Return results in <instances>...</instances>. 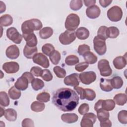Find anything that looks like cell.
I'll use <instances>...</instances> for the list:
<instances>
[{
  "instance_id": "1",
  "label": "cell",
  "mask_w": 127,
  "mask_h": 127,
  "mask_svg": "<svg viewBox=\"0 0 127 127\" xmlns=\"http://www.w3.org/2000/svg\"><path fill=\"white\" fill-rule=\"evenodd\" d=\"M79 99L75 91L69 88H62L54 93L52 102L60 110L70 112L76 108Z\"/></svg>"
},
{
  "instance_id": "2",
  "label": "cell",
  "mask_w": 127,
  "mask_h": 127,
  "mask_svg": "<svg viewBox=\"0 0 127 127\" xmlns=\"http://www.w3.org/2000/svg\"><path fill=\"white\" fill-rule=\"evenodd\" d=\"M41 21L38 19H31L25 21L21 25L22 34H27L33 33L34 30H39L42 28Z\"/></svg>"
},
{
  "instance_id": "3",
  "label": "cell",
  "mask_w": 127,
  "mask_h": 127,
  "mask_svg": "<svg viewBox=\"0 0 127 127\" xmlns=\"http://www.w3.org/2000/svg\"><path fill=\"white\" fill-rule=\"evenodd\" d=\"M79 23L80 18L78 15L75 13H71L66 17L64 26L67 30L73 31L78 27Z\"/></svg>"
},
{
  "instance_id": "4",
  "label": "cell",
  "mask_w": 127,
  "mask_h": 127,
  "mask_svg": "<svg viewBox=\"0 0 127 127\" xmlns=\"http://www.w3.org/2000/svg\"><path fill=\"white\" fill-rule=\"evenodd\" d=\"M106 40L98 35L95 36L93 39L94 49L100 56L104 55L107 51Z\"/></svg>"
},
{
  "instance_id": "5",
  "label": "cell",
  "mask_w": 127,
  "mask_h": 127,
  "mask_svg": "<svg viewBox=\"0 0 127 127\" xmlns=\"http://www.w3.org/2000/svg\"><path fill=\"white\" fill-rule=\"evenodd\" d=\"M107 14L110 20L113 22H118L122 18L123 11L120 7L115 5L109 9Z\"/></svg>"
},
{
  "instance_id": "6",
  "label": "cell",
  "mask_w": 127,
  "mask_h": 127,
  "mask_svg": "<svg viewBox=\"0 0 127 127\" xmlns=\"http://www.w3.org/2000/svg\"><path fill=\"white\" fill-rule=\"evenodd\" d=\"M76 34L74 31L65 30L59 36V39L61 44L64 45H69L76 39Z\"/></svg>"
},
{
  "instance_id": "7",
  "label": "cell",
  "mask_w": 127,
  "mask_h": 127,
  "mask_svg": "<svg viewBox=\"0 0 127 127\" xmlns=\"http://www.w3.org/2000/svg\"><path fill=\"white\" fill-rule=\"evenodd\" d=\"M98 68L100 71V74L103 76H109L112 73L109 62L105 59L100 60L98 63Z\"/></svg>"
},
{
  "instance_id": "8",
  "label": "cell",
  "mask_w": 127,
  "mask_h": 127,
  "mask_svg": "<svg viewBox=\"0 0 127 127\" xmlns=\"http://www.w3.org/2000/svg\"><path fill=\"white\" fill-rule=\"evenodd\" d=\"M6 36L10 40L16 44H19L21 42L23 36L13 27H10L7 29Z\"/></svg>"
},
{
  "instance_id": "9",
  "label": "cell",
  "mask_w": 127,
  "mask_h": 127,
  "mask_svg": "<svg viewBox=\"0 0 127 127\" xmlns=\"http://www.w3.org/2000/svg\"><path fill=\"white\" fill-rule=\"evenodd\" d=\"M96 116L93 113H86L83 116L80 122L81 127H93L96 121Z\"/></svg>"
},
{
  "instance_id": "10",
  "label": "cell",
  "mask_w": 127,
  "mask_h": 127,
  "mask_svg": "<svg viewBox=\"0 0 127 127\" xmlns=\"http://www.w3.org/2000/svg\"><path fill=\"white\" fill-rule=\"evenodd\" d=\"M79 78L82 83L89 85L96 80V74L93 71L83 72L79 74Z\"/></svg>"
},
{
  "instance_id": "11",
  "label": "cell",
  "mask_w": 127,
  "mask_h": 127,
  "mask_svg": "<svg viewBox=\"0 0 127 127\" xmlns=\"http://www.w3.org/2000/svg\"><path fill=\"white\" fill-rule=\"evenodd\" d=\"M32 59L34 63L40 65L43 67L47 68L50 65L49 60L46 56L41 53L36 54Z\"/></svg>"
},
{
  "instance_id": "12",
  "label": "cell",
  "mask_w": 127,
  "mask_h": 127,
  "mask_svg": "<svg viewBox=\"0 0 127 127\" xmlns=\"http://www.w3.org/2000/svg\"><path fill=\"white\" fill-rule=\"evenodd\" d=\"M2 69L7 73H14L19 70V65L15 62H6L3 64Z\"/></svg>"
},
{
  "instance_id": "13",
  "label": "cell",
  "mask_w": 127,
  "mask_h": 127,
  "mask_svg": "<svg viewBox=\"0 0 127 127\" xmlns=\"http://www.w3.org/2000/svg\"><path fill=\"white\" fill-rule=\"evenodd\" d=\"M79 74L76 73H72L66 76L64 79V83L67 86H77L79 84Z\"/></svg>"
},
{
  "instance_id": "14",
  "label": "cell",
  "mask_w": 127,
  "mask_h": 127,
  "mask_svg": "<svg viewBox=\"0 0 127 127\" xmlns=\"http://www.w3.org/2000/svg\"><path fill=\"white\" fill-rule=\"evenodd\" d=\"M101 13L100 8L96 5H93L88 7L86 9V14L90 19H95L98 18Z\"/></svg>"
},
{
  "instance_id": "15",
  "label": "cell",
  "mask_w": 127,
  "mask_h": 127,
  "mask_svg": "<svg viewBox=\"0 0 127 127\" xmlns=\"http://www.w3.org/2000/svg\"><path fill=\"white\" fill-rule=\"evenodd\" d=\"M6 57L10 59H16L19 56V50L15 45H12L8 47L5 51Z\"/></svg>"
},
{
  "instance_id": "16",
  "label": "cell",
  "mask_w": 127,
  "mask_h": 127,
  "mask_svg": "<svg viewBox=\"0 0 127 127\" xmlns=\"http://www.w3.org/2000/svg\"><path fill=\"white\" fill-rule=\"evenodd\" d=\"M22 36L25 41L26 42V45L27 46L31 47H36L38 41L34 33H32L27 34H22Z\"/></svg>"
},
{
  "instance_id": "17",
  "label": "cell",
  "mask_w": 127,
  "mask_h": 127,
  "mask_svg": "<svg viewBox=\"0 0 127 127\" xmlns=\"http://www.w3.org/2000/svg\"><path fill=\"white\" fill-rule=\"evenodd\" d=\"M114 66L117 69H122L127 64V58L126 55L124 56H119L115 58L113 62Z\"/></svg>"
},
{
  "instance_id": "18",
  "label": "cell",
  "mask_w": 127,
  "mask_h": 127,
  "mask_svg": "<svg viewBox=\"0 0 127 127\" xmlns=\"http://www.w3.org/2000/svg\"><path fill=\"white\" fill-rule=\"evenodd\" d=\"M29 81L28 79L24 76H21L19 77L14 84V86L20 90H25L28 87Z\"/></svg>"
},
{
  "instance_id": "19",
  "label": "cell",
  "mask_w": 127,
  "mask_h": 127,
  "mask_svg": "<svg viewBox=\"0 0 127 127\" xmlns=\"http://www.w3.org/2000/svg\"><path fill=\"white\" fill-rule=\"evenodd\" d=\"M78 119V116L75 113L64 114L61 116L62 120L68 124L74 123L77 121Z\"/></svg>"
},
{
  "instance_id": "20",
  "label": "cell",
  "mask_w": 127,
  "mask_h": 127,
  "mask_svg": "<svg viewBox=\"0 0 127 127\" xmlns=\"http://www.w3.org/2000/svg\"><path fill=\"white\" fill-rule=\"evenodd\" d=\"M38 49L36 47H31L26 45L23 49L24 56L27 59H32L37 53Z\"/></svg>"
},
{
  "instance_id": "21",
  "label": "cell",
  "mask_w": 127,
  "mask_h": 127,
  "mask_svg": "<svg viewBox=\"0 0 127 127\" xmlns=\"http://www.w3.org/2000/svg\"><path fill=\"white\" fill-rule=\"evenodd\" d=\"M100 87L102 90L105 92H110L113 90L111 83V79L101 78L100 81Z\"/></svg>"
},
{
  "instance_id": "22",
  "label": "cell",
  "mask_w": 127,
  "mask_h": 127,
  "mask_svg": "<svg viewBox=\"0 0 127 127\" xmlns=\"http://www.w3.org/2000/svg\"><path fill=\"white\" fill-rule=\"evenodd\" d=\"M75 34L79 40H85L89 36V31L85 27H81L77 29Z\"/></svg>"
},
{
  "instance_id": "23",
  "label": "cell",
  "mask_w": 127,
  "mask_h": 127,
  "mask_svg": "<svg viewBox=\"0 0 127 127\" xmlns=\"http://www.w3.org/2000/svg\"><path fill=\"white\" fill-rule=\"evenodd\" d=\"M53 34V30L50 27H45L41 29L39 32V36L41 39H46L50 37Z\"/></svg>"
},
{
  "instance_id": "24",
  "label": "cell",
  "mask_w": 127,
  "mask_h": 127,
  "mask_svg": "<svg viewBox=\"0 0 127 127\" xmlns=\"http://www.w3.org/2000/svg\"><path fill=\"white\" fill-rule=\"evenodd\" d=\"M4 115L5 118L10 122L15 121L17 119V113L13 109L9 108L6 109Z\"/></svg>"
},
{
  "instance_id": "25",
  "label": "cell",
  "mask_w": 127,
  "mask_h": 127,
  "mask_svg": "<svg viewBox=\"0 0 127 127\" xmlns=\"http://www.w3.org/2000/svg\"><path fill=\"white\" fill-rule=\"evenodd\" d=\"M13 22V18L9 14H4L0 17V24L1 26H10Z\"/></svg>"
},
{
  "instance_id": "26",
  "label": "cell",
  "mask_w": 127,
  "mask_h": 127,
  "mask_svg": "<svg viewBox=\"0 0 127 127\" xmlns=\"http://www.w3.org/2000/svg\"><path fill=\"white\" fill-rule=\"evenodd\" d=\"M115 104L119 106H123L127 103V95L124 93H119L114 97Z\"/></svg>"
},
{
  "instance_id": "27",
  "label": "cell",
  "mask_w": 127,
  "mask_h": 127,
  "mask_svg": "<svg viewBox=\"0 0 127 127\" xmlns=\"http://www.w3.org/2000/svg\"><path fill=\"white\" fill-rule=\"evenodd\" d=\"M115 107V103L114 100L111 99L107 100H102V109L110 111L113 110Z\"/></svg>"
},
{
  "instance_id": "28",
  "label": "cell",
  "mask_w": 127,
  "mask_h": 127,
  "mask_svg": "<svg viewBox=\"0 0 127 127\" xmlns=\"http://www.w3.org/2000/svg\"><path fill=\"white\" fill-rule=\"evenodd\" d=\"M120 34L119 29L115 26H111L107 27V36L108 38H116Z\"/></svg>"
},
{
  "instance_id": "29",
  "label": "cell",
  "mask_w": 127,
  "mask_h": 127,
  "mask_svg": "<svg viewBox=\"0 0 127 127\" xmlns=\"http://www.w3.org/2000/svg\"><path fill=\"white\" fill-rule=\"evenodd\" d=\"M84 60L88 64H94L97 61V57L92 52L90 51L85 53L83 56Z\"/></svg>"
},
{
  "instance_id": "30",
  "label": "cell",
  "mask_w": 127,
  "mask_h": 127,
  "mask_svg": "<svg viewBox=\"0 0 127 127\" xmlns=\"http://www.w3.org/2000/svg\"><path fill=\"white\" fill-rule=\"evenodd\" d=\"M111 83L113 88L118 89L121 88L123 85V80L120 76H115L111 79Z\"/></svg>"
},
{
  "instance_id": "31",
  "label": "cell",
  "mask_w": 127,
  "mask_h": 127,
  "mask_svg": "<svg viewBox=\"0 0 127 127\" xmlns=\"http://www.w3.org/2000/svg\"><path fill=\"white\" fill-rule=\"evenodd\" d=\"M21 91L15 86H12L8 90V95L12 100L18 99L21 96Z\"/></svg>"
},
{
  "instance_id": "32",
  "label": "cell",
  "mask_w": 127,
  "mask_h": 127,
  "mask_svg": "<svg viewBox=\"0 0 127 127\" xmlns=\"http://www.w3.org/2000/svg\"><path fill=\"white\" fill-rule=\"evenodd\" d=\"M97 117L98 120L101 122L109 119L110 114L108 111L101 109L97 112Z\"/></svg>"
},
{
  "instance_id": "33",
  "label": "cell",
  "mask_w": 127,
  "mask_h": 127,
  "mask_svg": "<svg viewBox=\"0 0 127 127\" xmlns=\"http://www.w3.org/2000/svg\"><path fill=\"white\" fill-rule=\"evenodd\" d=\"M32 88L35 90L38 91L42 89L44 86V82L38 78H34L31 82Z\"/></svg>"
},
{
  "instance_id": "34",
  "label": "cell",
  "mask_w": 127,
  "mask_h": 127,
  "mask_svg": "<svg viewBox=\"0 0 127 127\" xmlns=\"http://www.w3.org/2000/svg\"><path fill=\"white\" fill-rule=\"evenodd\" d=\"M45 107L44 103L38 101H34L31 105V109L35 112H42L44 110Z\"/></svg>"
},
{
  "instance_id": "35",
  "label": "cell",
  "mask_w": 127,
  "mask_h": 127,
  "mask_svg": "<svg viewBox=\"0 0 127 127\" xmlns=\"http://www.w3.org/2000/svg\"><path fill=\"white\" fill-rule=\"evenodd\" d=\"M61 54L58 51L55 50L50 56L49 59L53 64H59L61 60Z\"/></svg>"
},
{
  "instance_id": "36",
  "label": "cell",
  "mask_w": 127,
  "mask_h": 127,
  "mask_svg": "<svg viewBox=\"0 0 127 127\" xmlns=\"http://www.w3.org/2000/svg\"><path fill=\"white\" fill-rule=\"evenodd\" d=\"M65 63L67 65H74L79 63V59L76 56L69 55L66 57Z\"/></svg>"
},
{
  "instance_id": "37",
  "label": "cell",
  "mask_w": 127,
  "mask_h": 127,
  "mask_svg": "<svg viewBox=\"0 0 127 127\" xmlns=\"http://www.w3.org/2000/svg\"><path fill=\"white\" fill-rule=\"evenodd\" d=\"M0 104L1 106L7 107L9 104V99L7 93L3 91L0 92Z\"/></svg>"
},
{
  "instance_id": "38",
  "label": "cell",
  "mask_w": 127,
  "mask_h": 127,
  "mask_svg": "<svg viewBox=\"0 0 127 127\" xmlns=\"http://www.w3.org/2000/svg\"><path fill=\"white\" fill-rule=\"evenodd\" d=\"M55 48L54 46L50 43L45 44L42 47V52L46 55L49 56L54 51Z\"/></svg>"
},
{
  "instance_id": "39",
  "label": "cell",
  "mask_w": 127,
  "mask_h": 127,
  "mask_svg": "<svg viewBox=\"0 0 127 127\" xmlns=\"http://www.w3.org/2000/svg\"><path fill=\"white\" fill-rule=\"evenodd\" d=\"M82 0H72L70 2V8L74 11L78 10L82 6Z\"/></svg>"
},
{
  "instance_id": "40",
  "label": "cell",
  "mask_w": 127,
  "mask_h": 127,
  "mask_svg": "<svg viewBox=\"0 0 127 127\" xmlns=\"http://www.w3.org/2000/svg\"><path fill=\"white\" fill-rule=\"evenodd\" d=\"M54 72L56 75L60 78H64L66 75V71L64 68L59 66H56L53 68Z\"/></svg>"
},
{
  "instance_id": "41",
  "label": "cell",
  "mask_w": 127,
  "mask_h": 127,
  "mask_svg": "<svg viewBox=\"0 0 127 127\" xmlns=\"http://www.w3.org/2000/svg\"><path fill=\"white\" fill-rule=\"evenodd\" d=\"M36 99L40 102H47L50 100V95L48 92H43L37 95Z\"/></svg>"
},
{
  "instance_id": "42",
  "label": "cell",
  "mask_w": 127,
  "mask_h": 127,
  "mask_svg": "<svg viewBox=\"0 0 127 127\" xmlns=\"http://www.w3.org/2000/svg\"><path fill=\"white\" fill-rule=\"evenodd\" d=\"M85 98L88 101H93L96 97V93L95 91L89 88L85 89Z\"/></svg>"
},
{
  "instance_id": "43",
  "label": "cell",
  "mask_w": 127,
  "mask_h": 127,
  "mask_svg": "<svg viewBox=\"0 0 127 127\" xmlns=\"http://www.w3.org/2000/svg\"><path fill=\"white\" fill-rule=\"evenodd\" d=\"M118 121L123 124H127V112L126 110H122L118 115Z\"/></svg>"
},
{
  "instance_id": "44",
  "label": "cell",
  "mask_w": 127,
  "mask_h": 127,
  "mask_svg": "<svg viewBox=\"0 0 127 127\" xmlns=\"http://www.w3.org/2000/svg\"><path fill=\"white\" fill-rule=\"evenodd\" d=\"M41 77L46 81H50L53 79V75L50 70L47 69H45L43 70Z\"/></svg>"
},
{
  "instance_id": "45",
  "label": "cell",
  "mask_w": 127,
  "mask_h": 127,
  "mask_svg": "<svg viewBox=\"0 0 127 127\" xmlns=\"http://www.w3.org/2000/svg\"><path fill=\"white\" fill-rule=\"evenodd\" d=\"M107 27L101 26L99 27L97 31V35L105 40L108 38L107 36Z\"/></svg>"
},
{
  "instance_id": "46",
  "label": "cell",
  "mask_w": 127,
  "mask_h": 127,
  "mask_svg": "<svg viewBox=\"0 0 127 127\" xmlns=\"http://www.w3.org/2000/svg\"><path fill=\"white\" fill-rule=\"evenodd\" d=\"M90 48L88 45L86 44H83L80 45L78 46L77 52L79 55L83 56L85 53L90 51Z\"/></svg>"
},
{
  "instance_id": "47",
  "label": "cell",
  "mask_w": 127,
  "mask_h": 127,
  "mask_svg": "<svg viewBox=\"0 0 127 127\" xmlns=\"http://www.w3.org/2000/svg\"><path fill=\"white\" fill-rule=\"evenodd\" d=\"M89 64L87 62H81L77 64L75 66V69L79 72H82L88 67Z\"/></svg>"
},
{
  "instance_id": "48",
  "label": "cell",
  "mask_w": 127,
  "mask_h": 127,
  "mask_svg": "<svg viewBox=\"0 0 127 127\" xmlns=\"http://www.w3.org/2000/svg\"><path fill=\"white\" fill-rule=\"evenodd\" d=\"M89 105L87 103L82 104L78 108V113L81 115H84L89 111Z\"/></svg>"
},
{
  "instance_id": "49",
  "label": "cell",
  "mask_w": 127,
  "mask_h": 127,
  "mask_svg": "<svg viewBox=\"0 0 127 127\" xmlns=\"http://www.w3.org/2000/svg\"><path fill=\"white\" fill-rule=\"evenodd\" d=\"M43 69L39 66H33L30 69V72L34 76H41Z\"/></svg>"
},
{
  "instance_id": "50",
  "label": "cell",
  "mask_w": 127,
  "mask_h": 127,
  "mask_svg": "<svg viewBox=\"0 0 127 127\" xmlns=\"http://www.w3.org/2000/svg\"><path fill=\"white\" fill-rule=\"evenodd\" d=\"M74 90L77 92V93L80 95V98L81 100H84L85 98V89L82 88L81 87H74Z\"/></svg>"
},
{
  "instance_id": "51",
  "label": "cell",
  "mask_w": 127,
  "mask_h": 127,
  "mask_svg": "<svg viewBox=\"0 0 127 127\" xmlns=\"http://www.w3.org/2000/svg\"><path fill=\"white\" fill-rule=\"evenodd\" d=\"M22 127H34V122L31 119L29 118H26L24 119L22 122Z\"/></svg>"
},
{
  "instance_id": "52",
  "label": "cell",
  "mask_w": 127,
  "mask_h": 127,
  "mask_svg": "<svg viewBox=\"0 0 127 127\" xmlns=\"http://www.w3.org/2000/svg\"><path fill=\"white\" fill-rule=\"evenodd\" d=\"M22 76L25 77L28 79L29 82H30V83L33 80V79L34 78V75L31 72H25L23 73L22 74Z\"/></svg>"
},
{
  "instance_id": "53",
  "label": "cell",
  "mask_w": 127,
  "mask_h": 127,
  "mask_svg": "<svg viewBox=\"0 0 127 127\" xmlns=\"http://www.w3.org/2000/svg\"><path fill=\"white\" fill-rule=\"evenodd\" d=\"M99 1L102 7H106L112 3V0H100Z\"/></svg>"
},
{
  "instance_id": "54",
  "label": "cell",
  "mask_w": 127,
  "mask_h": 127,
  "mask_svg": "<svg viewBox=\"0 0 127 127\" xmlns=\"http://www.w3.org/2000/svg\"><path fill=\"white\" fill-rule=\"evenodd\" d=\"M101 127H110L112 126V122L109 119L100 122Z\"/></svg>"
},
{
  "instance_id": "55",
  "label": "cell",
  "mask_w": 127,
  "mask_h": 127,
  "mask_svg": "<svg viewBox=\"0 0 127 127\" xmlns=\"http://www.w3.org/2000/svg\"><path fill=\"white\" fill-rule=\"evenodd\" d=\"M102 100H98L94 105V110L97 112L100 109H102Z\"/></svg>"
},
{
  "instance_id": "56",
  "label": "cell",
  "mask_w": 127,
  "mask_h": 127,
  "mask_svg": "<svg viewBox=\"0 0 127 127\" xmlns=\"http://www.w3.org/2000/svg\"><path fill=\"white\" fill-rule=\"evenodd\" d=\"M83 2L84 4L86 6H91L94 5L96 3L95 0H84Z\"/></svg>"
},
{
  "instance_id": "57",
  "label": "cell",
  "mask_w": 127,
  "mask_h": 127,
  "mask_svg": "<svg viewBox=\"0 0 127 127\" xmlns=\"http://www.w3.org/2000/svg\"><path fill=\"white\" fill-rule=\"evenodd\" d=\"M0 13H1L5 11L6 9V6H5V3H3L2 1H0Z\"/></svg>"
},
{
  "instance_id": "58",
  "label": "cell",
  "mask_w": 127,
  "mask_h": 127,
  "mask_svg": "<svg viewBox=\"0 0 127 127\" xmlns=\"http://www.w3.org/2000/svg\"><path fill=\"white\" fill-rule=\"evenodd\" d=\"M4 113H5V111H4V109H3L1 107H0V117H1L3 115H4Z\"/></svg>"
}]
</instances>
